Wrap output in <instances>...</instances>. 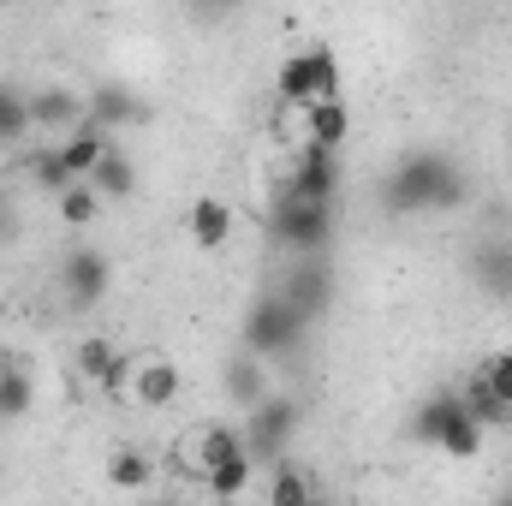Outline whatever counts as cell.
<instances>
[{
  "instance_id": "6da1fadb",
  "label": "cell",
  "mask_w": 512,
  "mask_h": 506,
  "mask_svg": "<svg viewBox=\"0 0 512 506\" xmlns=\"http://www.w3.org/2000/svg\"><path fill=\"white\" fill-rule=\"evenodd\" d=\"M382 203L393 215H429V209H459L465 203V173L459 161L435 155V149H411L405 161H393L382 185Z\"/></svg>"
},
{
  "instance_id": "7a4b0ae2",
  "label": "cell",
  "mask_w": 512,
  "mask_h": 506,
  "mask_svg": "<svg viewBox=\"0 0 512 506\" xmlns=\"http://www.w3.org/2000/svg\"><path fill=\"white\" fill-rule=\"evenodd\" d=\"M411 441H423V447H435V453H447V459H477L483 453V429H477V417H471V405L459 399V393H429L417 411H411Z\"/></svg>"
},
{
  "instance_id": "3957f363",
  "label": "cell",
  "mask_w": 512,
  "mask_h": 506,
  "mask_svg": "<svg viewBox=\"0 0 512 506\" xmlns=\"http://www.w3.org/2000/svg\"><path fill=\"white\" fill-rule=\"evenodd\" d=\"M274 90H280V102H286V108L340 102V60H334V48H328V42H310V48L286 54V60H280V72H274Z\"/></svg>"
},
{
  "instance_id": "277c9868",
  "label": "cell",
  "mask_w": 512,
  "mask_h": 506,
  "mask_svg": "<svg viewBox=\"0 0 512 506\" xmlns=\"http://www.w3.org/2000/svg\"><path fill=\"white\" fill-rule=\"evenodd\" d=\"M304 328H310V322H304L280 292H262L251 310H245V352H251L256 364H262V358H286V352L304 340Z\"/></svg>"
},
{
  "instance_id": "5b68a950",
  "label": "cell",
  "mask_w": 512,
  "mask_h": 506,
  "mask_svg": "<svg viewBox=\"0 0 512 506\" xmlns=\"http://www.w3.org/2000/svg\"><path fill=\"white\" fill-rule=\"evenodd\" d=\"M268 233L298 256H322V245L334 239V203H298V197H274Z\"/></svg>"
},
{
  "instance_id": "8992f818",
  "label": "cell",
  "mask_w": 512,
  "mask_h": 506,
  "mask_svg": "<svg viewBox=\"0 0 512 506\" xmlns=\"http://www.w3.org/2000/svg\"><path fill=\"white\" fill-rule=\"evenodd\" d=\"M298 423H304V411L286 393H268L256 411H245V453L256 459V471L262 465H280V453H286V441H292Z\"/></svg>"
},
{
  "instance_id": "52a82bcc",
  "label": "cell",
  "mask_w": 512,
  "mask_h": 506,
  "mask_svg": "<svg viewBox=\"0 0 512 506\" xmlns=\"http://www.w3.org/2000/svg\"><path fill=\"white\" fill-rule=\"evenodd\" d=\"M334 191H340V155L304 143V149L292 155V173H286L280 197H298V203H334Z\"/></svg>"
},
{
  "instance_id": "ba28073f",
  "label": "cell",
  "mask_w": 512,
  "mask_h": 506,
  "mask_svg": "<svg viewBox=\"0 0 512 506\" xmlns=\"http://www.w3.org/2000/svg\"><path fill=\"white\" fill-rule=\"evenodd\" d=\"M274 292H280L304 322H316V316L334 304V274H328V262H322V256H298V262H292V274H286Z\"/></svg>"
},
{
  "instance_id": "9c48e42d",
  "label": "cell",
  "mask_w": 512,
  "mask_h": 506,
  "mask_svg": "<svg viewBox=\"0 0 512 506\" xmlns=\"http://www.w3.org/2000/svg\"><path fill=\"white\" fill-rule=\"evenodd\" d=\"M60 286H66L72 304H102L108 286H114V268H108V256L102 251L78 245V251H66V262H60Z\"/></svg>"
},
{
  "instance_id": "30bf717a",
  "label": "cell",
  "mask_w": 512,
  "mask_h": 506,
  "mask_svg": "<svg viewBox=\"0 0 512 506\" xmlns=\"http://www.w3.org/2000/svg\"><path fill=\"white\" fill-rule=\"evenodd\" d=\"M292 114H298V149L310 143V149L340 155V143L352 137V108L346 102H316V108H292Z\"/></svg>"
},
{
  "instance_id": "8fae6325",
  "label": "cell",
  "mask_w": 512,
  "mask_h": 506,
  "mask_svg": "<svg viewBox=\"0 0 512 506\" xmlns=\"http://www.w3.org/2000/svg\"><path fill=\"white\" fill-rule=\"evenodd\" d=\"M78 370H84V376L96 381V387L120 393V387H131V370H137V364L114 352V340H108V334H90V340L78 346Z\"/></svg>"
},
{
  "instance_id": "7c38bea8",
  "label": "cell",
  "mask_w": 512,
  "mask_h": 506,
  "mask_svg": "<svg viewBox=\"0 0 512 506\" xmlns=\"http://www.w3.org/2000/svg\"><path fill=\"white\" fill-rule=\"evenodd\" d=\"M108 149H114V137H108L102 126H90V120L54 143V155L66 161V173H72V179H90V173H96V161H102Z\"/></svg>"
},
{
  "instance_id": "4fadbf2b",
  "label": "cell",
  "mask_w": 512,
  "mask_h": 506,
  "mask_svg": "<svg viewBox=\"0 0 512 506\" xmlns=\"http://www.w3.org/2000/svg\"><path fill=\"white\" fill-rule=\"evenodd\" d=\"M84 120H90V114H84V102H78L72 90H60V84H48V90H36V96H30V126H48V131H60V137H66V131H78Z\"/></svg>"
},
{
  "instance_id": "5bb4252c",
  "label": "cell",
  "mask_w": 512,
  "mask_h": 506,
  "mask_svg": "<svg viewBox=\"0 0 512 506\" xmlns=\"http://www.w3.org/2000/svg\"><path fill=\"white\" fill-rule=\"evenodd\" d=\"M239 453H245V435H239V429H227V423H209V429H197V441H191L197 477H209L215 465H227V459H239Z\"/></svg>"
},
{
  "instance_id": "9a60e30c",
  "label": "cell",
  "mask_w": 512,
  "mask_h": 506,
  "mask_svg": "<svg viewBox=\"0 0 512 506\" xmlns=\"http://www.w3.org/2000/svg\"><path fill=\"white\" fill-rule=\"evenodd\" d=\"M471 274H477V286H483V292L512 298V245H507V239L477 245V256H471Z\"/></svg>"
},
{
  "instance_id": "2e32d148",
  "label": "cell",
  "mask_w": 512,
  "mask_h": 506,
  "mask_svg": "<svg viewBox=\"0 0 512 506\" xmlns=\"http://www.w3.org/2000/svg\"><path fill=\"white\" fill-rule=\"evenodd\" d=\"M191 239H197L203 251H221V245L233 239V209H227L221 197H197V203H191Z\"/></svg>"
},
{
  "instance_id": "e0dca14e",
  "label": "cell",
  "mask_w": 512,
  "mask_h": 506,
  "mask_svg": "<svg viewBox=\"0 0 512 506\" xmlns=\"http://www.w3.org/2000/svg\"><path fill=\"white\" fill-rule=\"evenodd\" d=\"M131 393H137L143 405H173V399H179V370H173L167 358H149V364L131 370Z\"/></svg>"
},
{
  "instance_id": "ac0fdd59",
  "label": "cell",
  "mask_w": 512,
  "mask_h": 506,
  "mask_svg": "<svg viewBox=\"0 0 512 506\" xmlns=\"http://www.w3.org/2000/svg\"><path fill=\"white\" fill-rule=\"evenodd\" d=\"M131 120H143V108L131 102V90H120V84H102L96 96H90V126H102L108 137L120 126H131Z\"/></svg>"
},
{
  "instance_id": "d6986e66",
  "label": "cell",
  "mask_w": 512,
  "mask_h": 506,
  "mask_svg": "<svg viewBox=\"0 0 512 506\" xmlns=\"http://www.w3.org/2000/svg\"><path fill=\"white\" fill-rule=\"evenodd\" d=\"M90 191L96 197H131L137 191V167H131V155L114 143L102 161H96V173H90Z\"/></svg>"
},
{
  "instance_id": "ffe728a7",
  "label": "cell",
  "mask_w": 512,
  "mask_h": 506,
  "mask_svg": "<svg viewBox=\"0 0 512 506\" xmlns=\"http://www.w3.org/2000/svg\"><path fill=\"white\" fill-rule=\"evenodd\" d=\"M310 495H316V477H310L304 465L280 459V465L268 471V506H310Z\"/></svg>"
},
{
  "instance_id": "44dd1931",
  "label": "cell",
  "mask_w": 512,
  "mask_h": 506,
  "mask_svg": "<svg viewBox=\"0 0 512 506\" xmlns=\"http://www.w3.org/2000/svg\"><path fill=\"white\" fill-rule=\"evenodd\" d=\"M30 405H36V381H30V370H18V364H0V423L24 417Z\"/></svg>"
},
{
  "instance_id": "7402d4cb",
  "label": "cell",
  "mask_w": 512,
  "mask_h": 506,
  "mask_svg": "<svg viewBox=\"0 0 512 506\" xmlns=\"http://www.w3.org/2000/svg\"><path fill=\"white\" fill-rule=\"evenodd\" d=\"M251 477H256V459H251V453H239V459L215 465L203 483H209V495H215V501H239V495L251 489Z\"/></svg>"
},
{
  "instance_id": "603a6c76",
  "label": "cell",
  "mask_w": 512,
  "mask_h": 506,
  "mask_svg": "<svg viewBox=\"0 0 512 506\" xmlns=\"http://www.w3.org/2000/svg\"><path fill=\"white\" fill-rule=\"evenodd\" d=\"M227 393H233L245 411H256V405L268 399V376H262V364H256L251 352H245V358H233V370H227Z\"/></svg>"
},
{
  "instance_id": "cb8c5ba5",
  "label": "cell",
  "mask_w": 512,
  "mask_h": 506,
  "mask_svg": "<svg viewBox=\"0 0 512 506\" xmlns=\"http://www.w3.org/2000/svg\"><path fill=\"white\" fill-rule=\"evenodd\" d=\"M149 477H155L149 453H137V447H114L108 453V483L114 489H149Z\"/></svg>"
},
{
  "instance_id": "d4e9b609",
  "label": "cell",
  "mask_w": 512,
  "mask_h": 506,
  "mask_svg": "<svg viewBox=\"0 0 512 506\" xmlns=\"http://www.w3.org/2000/svg\"><path fill=\"white\" fill-rule=\"evenodd\" d=\"M54 209H60V221H66V227H90V221L102 215V197L90 191V179H78V185H66V191L54 197Z\"/></svg>"
},
{
  "instance_id": "484cf974",
  "label": "cell",
  "mask_w": 512,
  "mask_h": 506,
  "mask_svg": "<svg viewBox=\"0 0 512 506\" xmlns=\"http://www.w3.org/2000/svg\"><path fill=\"white\" fill-rule=\"evenodd\" d=\"M24 131H30V96L12 90V84H0V143H12Z\"/></svg>"
},
{
  "instance_id": "4316f807",
  "label": "cell",
  "mask_w": 512,
  "mask_h": 506,
  "mask_svg": "<svg viewBox=\"0 0 512 506\" xmlns=\"http://www.w3.org/2000/svg\"><path fill=\"white\" fill-rule=\"evenodd\" d=\"M30 179H36V185H42V191H54V197H60V191H66V185H78V179H72V173H66V161H60V155H54V143H48V149H36V155H30Z\"/></svg>"
},
{
  "instance_id": "83f0119b",
  "label": "cell",
  "mask_w": 512,
  "mask_h": 506,
  "mask_svg": "<svg viewBox=\"0 0 512 506\" xmlns=\"http://www.w3.org/2000/svg\"><path fill=\"white\" fill-rule=\"evenodd\" d=\"M471 376L483 381V387H489V393H495V399H501V405L512 411V352H495V358H483Z\"/></svg>"
},
{
  "instance_id": "f1b7e54d",
  "label": "cell",
  "mask_w": 512,
  "mask_h": 506,
  "mask_svg": "<svg viewBox=\"0 0 512 506\" xmlns=\"http://www.w3.org/2000/svg\"><path fill=\"white\" fill-rule=\"evenodd\" d=\"M310 506H340V501H334V495H322V489H316V495H310Z\"/></svg>"
},
{
  "instance_id": "f546056e",
  "label": "cell",
  "mask_w": 512,
  "mask_h": 506,
  "mask_svg": "<svg viewBox=\"0 0 512 506\" xmlns=\"http://www.w3.org/2000/svg\"><path fill=\"white\" fill-rule=\"evenodd\" d=\"M495 506H512V489H501V495H495Z\"/></svg>"
},
{
  "instance_id": "4dcf8cb0",
  "label": "cell",
  "mask_w": 512,
  "mask_h": 506,
  "mask_svg": "<svg viewBox=\"0 0 512 506\" xmlns=\"http://www.w3.org/2000/svg\"><path fill=\"white\" fill-rule=\"evenodd\" d=\"M507 149H512V120H507Z\"/></svg>"
},
{
  "instance_id": "1f68e13d",
  "label": "cell",
  "mask_w": 512,
  "mask_h": 506,
  "mask_svg": "<svg viewBox=\"0 0 512 506\" xmlns=\"http://www.w3.org/2000/svg\"><path fill=\"white\" fill-rule=\"evenodd\" d=\"M149 506H167V501H149Z\"/></svg>"
}]
</instances>
